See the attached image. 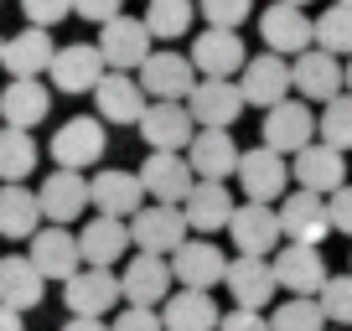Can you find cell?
Returning <instances> with one entry per match:
<instances>
[{"instance_id":"obj_26","label":"cell","mask_w":352,"mask_h":331,"mask_svg":"<svg viewBox=\"0 0 352 331\" xmlns=\"http://www.w3.org/2000/svg\"><path fill=\"white\" fill-rule=\"evenodd\" d=\"M36 202H42V222H78L88 212V181H83V171H63L57 166L52 176L36 187Z\"/></svg>"},{"instance_id":"obj_6","label":"cell","mask_w":352,"mask_h":331,"mask_svg":"<svg viewBox=\"0 0 352 331\" xmlns=\"http://www.w3.org/2000/svg\"><path fill=\"white\" fill-rule=\"evenodd\" d=\"M166 264H171V279L182 290H212V285H223L228 254H223L212 238H187V243H176L171 254H166Z\"/></svg>"},{"instance_id":"obj_4","label":"cell","mask_w":352,"mask_h":331,"mask_svg":"<svg viewBox=\"0 0 352 331\" xmlns=\"http://www.w3.org/2000/svg\"><path fill=\"white\" fill-rule=\"evenodd\" d=\"M104 150H109V135H104V119H94V114H78V119L57 124L52 135V166H63V171H88L104 161Z\"/></svg>"},{"instance_id":"obj_35","label":"cell","mask_w":352,"mask_h":331,"mask_svg":"<svg viewBox=\"0 0 352 331\" xmlns=\"http://www.w3.org/2000/svg\"><path fill=\"white\" fill-rule=\"evenodd\" d=\"M192 16H197V0H145V32L155 42H176V36L192 32Z\"/></svg>"},{"instance_id":"obj_51","label":"cell","mask_w":352,"mask_h":331,"mask_svg":"<svg viewBox=\"0 0 352 331\" xmlns=\"http://www.w3.org/2000/svg\"><path fill=\"white\" fill-rule=\"evenodd\" d=\"M337 5H352V0H337Z\"/></svg>"},{"instance_id":"obj_42","label":"cell","mask_w":352,"mask_h":331,"mask_svg":"<svg viewBox=\"0 0 352 331\" xmlns=\"http://www.w3.org/2000/svg\"><path fill=\"white\" fill-rule=\"evenodd\" d=\"M21 11L32 26H57L73 16V0H21Z\"/></svg>"},{"instance_id":"obj_47","label":"cell","mask_w":352,"mask_h":331,"mask_svg":"<svg viewBox=\"0 0 352 331\" xmlns=\"http://www.w3.org/2000/svg\"><path fill=\"white\" fill-rule=\"evenodd\" d=\"M63 331H109V326H104V316H73Z\"/></svg>"},{"instance_id":"obj_22","label":"cell","mask_w":352,"mask_h":331,"mask_svg":"<svg viewBox=\"0 0 352 331\" xmlns=\"http://www.w3.org/2000/svg\"><path fill=\"white\" fill-rule=\"evenodd\" d=\"M145 89L135 83V73H104L94 83V109H99L104 124H140L145 114Z\"/></svg>"},{"instance_id":"obj_12","label":"cell","mask_w":352,"mask_h":331,"mask_svg":"<svg viewBox=\"0 0 352 331\" xmlns=\"http://www.w3.org/2000/svg\"><path fill=\"white\" fill-rule=\"evenodd\" d=\"M135 176H140V187H145V197H151V202H176V207H182V197H187L192 181H197L182 150H151Z\"/></svg>"},{"instance_id":"obj_28","label":"cell","mask_w":352,"mask_h":331,"mask_svg":"<svg viewBox=\"0 0 352 331\" xmlns=\"http://www.w3.org/2000/svg\"><path fill=\"white\" fill-rule=\"evenodd\" d=\"M233 207H239V202L228 197V187H223V181H192V192L182 197V218H187V228L197 233V238L228 228Z\"/></svg>"},{"instance_id":"obj_45","label":"cell","mask_w":352,"mask_h":331,"mask_svg":"<svg viewBox=\"0 0 352 331\" xmlns=\"http://www.w3.org/2000/svg\"><path fill=\"white\" fill-rule=\"evenodd\" d=\"M327 212H331V233H347L352 238V187H337L327 197Z\"/></svg>"},{"instance_id":"obj_20","label":"cell","mask_w":352,"mask_h":331,"mask_svg":"<svg viewBox=\"0 0 352 331\" xmlns=\"http://www.w3.org/2000/svg\"><path fill=\"white\" fill-rule=\"evenodd\" d=\"M290 176L300 181V192H316V197H331L337 187H347V166H342V150L311 140L290 155Z\"/></svg>"},{"instance_id":"obj_43","label":"cell","mask_w":352,"mask_h":331,"mask_svg":"<svg viewBox=\"0 0 352 331\" xmlns=\"http://www.w3.org/2000/svg\"><path fill=\"white\" fill-rule=\"evenodd\" d=\"M109 331H166V326H161V310H151V306H124L120 316L109 321Z\"/></svg>"},{"instance_id":"obj_18","label":"cell","mask_w":352,"mask_h":331,"mask_svg":"<svg viewBox=\"0 0 352 331\" xmlns=\"http://www.w3.org/2000/svg\"><path fill=\"white\" fill-rule=\"evenodd\" d=\"M32 249H26V259L36 264V275L42 279H67L73 269H83V254H78V233H67L63 222H47V228H36Z\"/></svg>"},{"instance_id":"obj_9","label":"cell","mask_w":352,"mask_h":331,"mask_svg":"<svg viewBox=\"0 0 352 331\" xmlns=\"http://www.w3.org/2000/svg\"><path fill=\"white\" fill-rule=\"evenodd\" d=\"M239 93H243V104H254V109H270V104L290 99V57H280V52L243 57Z\"/></svg>"},{"instance_id":"obj_46","label":"cell","mask_w":352,"mask_h":331,"mask_svg":"<svg viewBox=\"0 0 352 331\" xmlns=\"http://www.w3.org/2000/svg\"><path fill=\"white\" fill-rule=\"evenodd\" d=\"M120 11H124V0H73V16H83V21H94V26L114 21Z\"/></svg>"},{"instance_id":"obj_29","label":"cell","mask_w":352,"mask_h":331,"mask_svg":"<svg viewBox=\"0 0 352 331\" xmlns=\"http://www.w3.org/2000/svg\"><path fill=\"white\" fill-rule=\"evenodd\" d=\"M182 155H187V166H192L197 181H228L233 166H239V145H233L228 130H197Z\"/></svg>"},{"instance_id":"obj_40","label":"cell","mask_w":352,"mask_h":331,"mask_svg":"<svg viewBox=\"0 0 352 331\" xmlns=\"http://www.w3.org/2000/svg\"><path fill=\"white\" fill-rule=\"evenodd\" d=\"M316 306L327 326H352V275H327V285L316 290Z\"/></svg>"},{"instance_id":"obj_44","label":"cell","mask_w":352,"mask_h":331,"mask_svg":"<svg viewBox=\"0 0 352 331\" xmlns=\"http://www.w3.org/2000/svg\"><path fill=\"white\" fill-rule=\"evenodd\" d=\"M218 331H270V316H264V310H243V306H233L228 316H218Z\"/></svg>"},{"instance_id":"obj_34","label":"cell","mask_w":352,"mask_h":331,"mask_svg":"<svg viewBox=\"0 0 352 331\" xmlns=\"http://www.w3.org/2000/svg\"><path fill=\"white\" fill-rule=\"evenodd\" d=\"M42 290H47V279L36 275V264L26 254H6L0 259V306H11V310H32V306H42Z\"/></svg>"},{"instance_id":"obj_52","label":"cell","mask_w":352,"mask_h":331,"mask_svg":"<svg viewBox=\"0 0 352 331\" xmlns=\"http://www.w3.org/2000/svg\"><path fill=\"white\" fill-rule=\"evenodd\" d=\"M0 47H6V36H0Z\"/></svg>"},{"instance_id":"obj_10","label":"cell","mask_w":352,"mask_h":331,"mask_svg":"<svg viewBox=\"0 0 352 331\" xmlns=\"http://www.w3.org/2000/svg\"><path fill=\"white\" fill-rule=\"evenodd\" d=\"M63 300L73 316H109L120 306V275L99 269V264H83L63 279Z\"/></svg>"},{"instance_id":"obj_19","label":"cell","mask_w":352,"mask_h":331,"mask_svg":"<svg viewBox=\"0 0 352 331\" xmlns=\"http://www.w3.org/2000/svg\"><path fill=\"white\" fill-rule=\"evenodd\" d=\"M228 238L239 254H275L280 249V218H275V202H243L233 207L228 218Z\"/></svg>"},{"instance_id":"obj_7","label":"cell","mask_w":352,"mask_h":331,"mask_svg":"<svg viewBox=\"0 0 352 331\" xmlns=\"http://www.w3.org/2000/svg\"><path fill=\"white\" fill-rule=\"evenodd\" d=\"M151 47H155V36L145 32V21H135V16H124V11L99 26V57H104L109 73H135V67L151 57Z\"/></svg>"},{"instance_id":"obj_33","label":"cell","mask_w":352,"mask_h":331,"mask_svg":"<svg viewBox=\"0 0 352 331\" xmlns=\"http://www.w3.org/2000/svg\"><path fill=\"white\" fill-rule=\"evenodd\" d=\"M42 228V202L26 181H0V238L26 243Z\"/></svg>"},{"instance_id":"obj_24","label":"cell","mask_w":352,"mask_h":331,"mask_svg":"<svg viewBox=\"0 0 352 331\" xmlns=\"http://www.w3.org/2000/svg\"><path fill=\"white\" fill-rule=\"evenodd\" d=\"M88 207H99L104 218H135V207H145V187L135 171H120V166H109V171H99V176L88 181Z\"/></svg>"},{"instance_id":"obj_50","label":"cell","mask_w":352,"mask_h":331,"mask_svg":"<svg viewBox=\"0 0 352 331\" xmlns=\"http://www.w3.org/2000/svg\"><path fill=\"white\" fill-rule=\"evenodd\" d=\"M285 5H311V0H285Z\"/></svg>"},{"instance_id":"obj_27","label":"cell","mask_w":352,"mask_h":331,"mask_svg":"<svg viewBox=\"0 0 352 331\" xmlns=\"http://www.w3.org/2000/svg\"><path fill=\"white\" fill-rule=\"evenodd\" d=\"M78 254H83V264L114 269L124 254H130V222H124V218H104V212H94V218L83 222V233H78Z\"/></svg>"},{"instance_id":"obj_36","label":"cell","mask_w":352,"mask_h":331,"mask_svg":"<svg viewBox=\"0 0 352 331\" xmlns=\"http://www.w3.org/2000/svg\"><path fill=\"white\" fill-rule=\"evenodd\" d=\"M311 47H321V52H331V57H352V5H337V0H331L327 11L311 21Z\"/></svg>"},{"instance_id":"obj_8","label":"cell","mask_w":352,"mask_h":331,"mask_svg":"<svg viewBox=\"0 0 352 331\" xmlns=\"http://www.w3.org/2000/svg\"><path fill=\"white\" fill-rule=\"evenodd\" d=\"M280 218V238L290 243H327L331 238V212H327V197H316V192H285L275 207Z\"/></svg>"},{"instance_id":"obj_37","label":"cell","mask_w":352,"mask_h":331,"mask_svg":"<svg viewBox=\"0 0 352 331\" xmlns=\"http://www.w3.org/2000/svg\"><path fill=\"white\" fill-rule=\"evenodd\" d=\"M36 171V140L32 130H0V181H26Z\"/></svg>"},{"instance_id":"obj_31","label":"cell","mask_w":352,"mask_h":331,"mask_svg":"<svg viewBox=\"0 0 352 331\" xmlns=\"http://www.w3.org/2000/svg\"><path fill=\"white\" fill-rule=\"evenodd\" d=\"M47 109H52V93L36 78H11L0 89V119L11 124V130H36L47 119Z\"/></svg>"},{"instance_id":"obj_14","label":"cell","mask_w":352,"mask_h":331,"mask_svg":"<svg viewBox=\"0 0 352 331\" xmlns=\"http://www.w3.org/2000/svg\"><path fill=\"white\" fill-rule=\"evenodd\" d=\"M140 140L151 145V150H187L192 135H197V124H192L187 104H171V99H151L140 114Z\"/></svg>"},{"instance_id":"obj_11","label":"cell","mask_w":352,"mask_h":331,"mask_svg":"<svg viewBox=\"0 0 352 331\" xmlns=\"http://www.w3.org/2000/svg\"><path fill=\"white\" fill-rule=\"evenodd\" d=\"M171 295V264L166 254H130L120 269V300L124 306H161Z\"/></svg>"},{"instance_id":"obj_17","label":"cell","mask_w":352,"mask_h":331,"mask_svg":"<svg viewBox=\"0 0 352 331\" xmlns=\"http://www.w3.org/2000/svg\"><path fill=\"white\" fill-rule=\"evenodd\" d=\"M223 285H228V295H233V306H243V310H264L270 300H275V269H270V259L264 254H239V259H228V269H223Z\"/></svg>"},{"instance_id":"obj_23","label":"cell","mask_w":352,"mask_h":331,"mask_svg":"<svg viewBox=\"0 0 352 331\" xmlns=\"http://www.w3.org/2000/svg\"><path fill=\"white\" fill-rule=\"evenodd\" d=\"M259 36H264V52H280V57L306 52V47H311L306 5H285V0H275V5L259 16Z\"/></svg>"},{"instance_id":"obj_2","label":"cell","mask_w":352,"mask_h":331,"mask_svg":"<svg viewBox=\"0 0 352 331\" xmlns=\"http://www.w3.org/2000/svg\"><path fill=\"white\" fill-rule=\"evenodd\" d=\"M243 197L249 202H280L290 187V155L270 150V145H254V150H239V166H233Z\"/></svg>"},{"instance_id":"obj_25","label":"cell","mask_w":352,"mask_h":331,"mask_svg":"<svg viewBox=\"0 0 352 331\" xmlns=\"http://www.w3.org/2000/svg\"><path fill=\"white\" fill-rule=\"evenodd\" d=\"M243 57H249V47H243V36L228 32V26H208V32L192 42V67H197V78H233L243 67Z\"/></svg>"},{"instance_id":"obj_16","label":"cell","mask_w":352,"mask_h":331,"mask_svg":"<svg viewBox=\"0 0 352 331\" xmlns=\"http://www.w3.org/2000/svg\"><path fill=\"white\" fill-rule=\"evenodd\" d=\"M316 140V114L306 109V99H280L264 109V145L280 155H296L300 145Z\"/></svg>"},{"instance_id":"obj_21","label":"cell","mask_w":352,"mask_h":331,"mask_svg":"<svg viewBox=\"0 0 352 331\" xmlns=\"http://www.w3.org/2000/svg\"><path fill=\"white\" fill-rule=\"evenodd\" d=\"M290 89H296L300 99H316V104L337 99V93H342V57L321 52V47L296 52V57H290Z\"/></svg>"},{"instance_id":"obj_5","label":"cell","mask_w":352,"mask_h":331,"mask_svg":"<svg viewBox=\"0 0 352 331\" xmlns=\"http://www.w3.org/2000/svg\"><path fill=\"white\" fill-rule=\"evenodd\" d=\"M187 218L176 202H151V207H135L130 218V249L140 254H171L176 243H187Z\"/></svg>"},{"instance_id":"obj_49","label":"cell","mask_w":352,"mask_h":331,"mask_svg":"<svg viewBox=\"0 0 352 331\" xmlns=\"http://www.w3.org/2000/svg\"><path fill=\"white\" fill-rule=\"evenodd\" d=\"M342 89L352 93V57H347V67H342Z\"/></svg>"},{"instance_id":"obj_38","label":"cell","mask_w":352,"mask_h":331,"mask_svg":"<svg viewBox=\"0 0 352 331\" xmlns=\"http://www.w3.org/2000/svg\"><path fill=\"white\" fill-rule=\"evenodd\" d=\"M316 140L331 145V150H342V155L352 150V93L327 99V109L316 114Z\"/></svg>"},{"instance_id":"obj_48","label":"cell","mask_w":352,"mask_h":331,"mask_svg":"<svg viewBox=\"0 0 352 331\" xmlns=\"http://www.w3.org/2000/svg\"><path fill=\"white\" fill-rule=\"evenodd\" d=\"M0 331H26V326H21V310L0 306Z\"/></svg>"},{"instance_id":"obj_1","label":"cell","mask_w":352,"mask_h":331,"mask_svg":"<svg viewBox=\"0 0 352 331\" xmlns=\"http://www.w3.org/2000/svg\"><path fill=\"white\" fill-rule=\"evenodd\" d=\"M135 83L145 89V99L182 104L192 93V83H197V67H192V57L176 52V47H151V57L135 67Z\"/></svg>"},{"instance_id":"obj_39","label":"cell","mask_w":352,"mask_h":331,"mask_svg":"<svg viewBox=\"0 0 352 331\" xmlns=\"http://www.w3.org/2000/svg\"><path fill=\"white\" fill-rule=\"evenodd\" d=\"M270 331H327V316H321L316 295H290L285 306L270 316Z\"/></svg>"},{"instance_id":"obj_15","label":"cell","mask_w":352,"mask_h":331,"mask_svg":"<svg viewBox=\"0 0 352 331\" xmlns=\"http://www.w3.org/2000/svg\"><path fill=\"white\" fill-rule=\"evenodd\" d=\"M270 269H275V285L290 290V295H316V290L327 285V275H331L316 243H290V249H275Z\"/></svg>"},{"instance_id":"obj_30","label":"cell","mask_w":352,"mask_h":331,"mask_svg":"<svg viewBox=\"0 0 352 331\" xmlns=\"http://www.w3.org/2000/svg\"><path fill=\"white\" fill-rule=\"evenodd\" d=\"M52 36H47V26H26V32L6 36V47H0V67L11 78H42L47 67H52Z\"/></svg>"},{"instance_id":"obj_13","label":"cell","mask_w":352,"mask_h":331,"mask_svg":"<svg viewBox=\"0 0 352 331\" xmlns=\"http://www.w3.org/2000/svg\"><path fill=\"white\" fill-rule=\"evenodd\" d=\"M52 89L57 93H94V83H99L109 67H104L99 57V42H67L52 52Z\"/></svg>"},{"instance_id":"obj_3","label":"cell","mask_w":352,"mask_h":331,"mask_svg":"<svg viewBox=\"0 0 352 331\" xmlns=\"http://www.w3.org/2000/svg\"><path fill=\"white\" fill-rule=\"evenodd\" d=\"M182 104H187V114H192L197 130H228V124H239V114L249 109L233 78H197Z\"/></svg>"},{"instance_id":"obj_41","label":"cell","mask_w":352,"mask_h":331,"mask_svg":"<svg viewBox=\"0 0 352 331\" xmlns=\"http://www.w3.org/2000/svg\"><path fill=\"white\" fill-rule=\"evenodd\" d=\"M197 11L208 16V26H228V32H239V26L254 16V0H197Z\"/></svg>"},{"instance_id":"obj_32","label":"cell","mask_w":352,"mask_h":331,"mask_svg":"<svg viewBox=\"0 0 352 331\" xmlns=\"http://www.w3.org/2000/svg\"><path fill=\"white\" fill-rule=\"evenodd\" d=\"M155 310L166 331H218V300L208 290H171Z\"/></svg>"}]
</instances>
